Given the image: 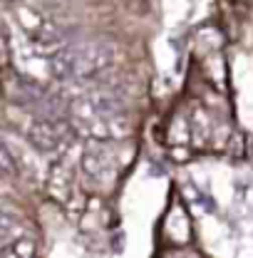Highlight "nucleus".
Here are the masks:
<instances>
[{"label":"nucleus","mask_w":253,"mask_h":258,"mask_svg":"<svg viewBox=\"0 0 253 258\" xmlns=\"http://www.w3.org/2000/svg\"><path fill=\"white\" fill-rule=\"evenodd\" d=\"M70 57V75L72 77H92L107 70L114 60V47L104 42H87L75 50H67Z\"/></svg>","instance_id":"obj_1"},{"label":"nucleus","mask_w":253,"mask_h":258,"mask_svg":"<svg viewBox=\"0 0 253 258\" xmlns=\"http://www.w3.org/2000/svg\"><path fill=\"white\" fill-rule=\"evenodd\" d=\"M65 139V127L60 122H50V119H37L30 127V142L35 149L40 152H55Z\"/></svg>","instance_id":"obj_2"},{"label":"nucleus","mask_w":253,"mask_h":258,"mask_svg":"<svg viewBox=\"0 0 253 258\" xmlns=\"http://www.w3.org/2000/svg\"><path fill=\"white\" fill-rule=\"evenodd\" d=\"M82 169H85L90 176H95V179H104V176L114 169V157H112V152H107L99 142H95V144H90L87 152L82 154Z\"/></svg>","instance_id":"obj_3"},{"label":"nucleus","mask_w":253,"mask_h":258,"mask_svg":"<svg viewBox=\"0 0 253 258\" xmlns=\"http://www.w3.org/2000/svg\"><path fill=\"white\" fill-rule=\"evenodd\" d=\"M70 191H72V171L65 161H60L50 174V194L60 201H67Z\"/></svg>","instance_id":"obj_4"},{"label":"nucleus","mask_w":253,"mask_h":258,"mask_svg":"<svg viewBox=\"0 0 253 258\" xmlns=\"http://www.w3.org/2000/svg\"><path fill=\"white\" fill-rule=\"evenodd\" d=\"M18 20L23 23V28L32 35H37V32H42V20H40V15L37 13H32L30 8H20L18 10Z\"/></svg>","instance_id":"obj_5"},{"label":"nucleus","mask_w":253,"mask_h":258,"mask_svg":"<svg viewBox=\"0 0 253 258\" xmlns=\"http://www.w3.org/2000/svg\"><path fill=\"white\" fill-rule=\"evenodd\" d=\"M10 253L13 256H35V243H32L30 238H20V241H15L13 246H10Z\"/></svg>","instance_id":"obj_6"},{"label":"nucleus","mask_w":253,"mask_h":258,"mask_svg":"<svg viewBox=\"0 0 253 258\" xmlns=\"http://www.w3.org/2000/svg\"><path fill=\"white\" fill-rule=\"evenodd\" d=\"M15 171V161H13V152H8L0 144V174H13Z\"/></svg>","instance_id":"obj_7"},{"label":"nucleus","mask_w":253,"mask_h":258,"mask_svg":"<svg viewBox=\"0 0 253 258\" xmlns=\"http://www.w3.org/2000/svg\"><path fill=\"white\" fill-rule=\"evenodd\" d=\"M8 52V45H5V37H3V32H0V55H5Z\"/></svg>","instance_id":"obj_8"}]
</instances>
